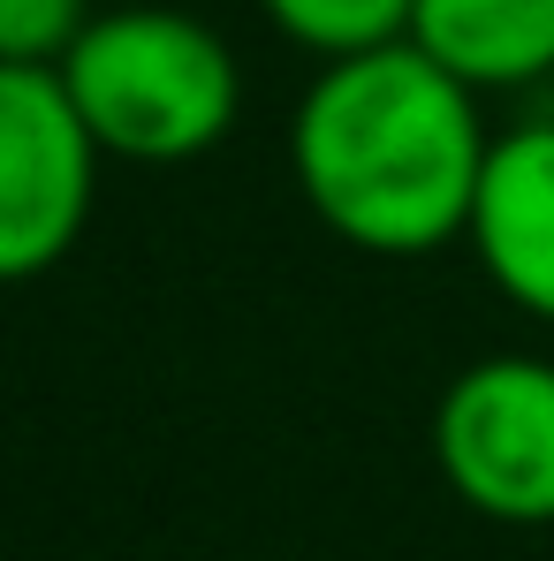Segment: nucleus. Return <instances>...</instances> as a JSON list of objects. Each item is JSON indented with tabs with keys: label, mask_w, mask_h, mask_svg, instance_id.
Here are the masks:
<instances>
[{
	"label": "nucleus",
	"mask_w": 554,
	"mask_h": 561,
	"mask_svg": "<svg viewBox=\"0 0 554 561\" xmlns=\"http://www.w3.org/2000/svg\"><path fill=\"white\" fill-rule=\"evenodd\" d=\"M463 236L486 280L517 311L554 327V122H524V129L494 137Z\"/></svg>",
	"instance_id": "nucleus-5"
},
{
	"label": "nucleus",
	"mask_w": 554,
	"mask_h": 561,
	"mask_svg": "<svg viewBox=\"0 0 554 561\" xmlns=\"http://www.w3.org/2000/svg\"><path fill=\"white\" fill-rule=\"evenodd\" d=\"M92 0H0V61H46L61 69V54L84 38Z\"/></svg>",
	"instance_id": "nucleus-8"
},
{
	"label": "nucleus",
	"mask_w": 554,
	"mask_h": 561,
	"mask_svg": "<svg viewBox=\"0 0 554 561\" xmlns=\"http://www.w3.org/2000/svg\"><path fill=\"white\" fill-rule=\"evenodd\" d=\"M274 15V31H289L312 54H365L387 38H410V8L418 0H259Z\"/></svg>",
	"instance_id": "nucleus-7"
},
{
	"label": "nucleus",
	"mask_w": 554,
	"mask_h": 561,
	"mask_svg": "<svg viewBox=\"0 0 554 561\" xmlns=\"http://www.w3.org/2000/svg\"><path fill=\"white\" fill-rule=\"evenodd\" d=\"M61 84L77 99L99 152L176 168L213 152L236 129V54L183 8H114L92 15L61 54Z\"/></svg>",
	"instance_id": "nucleus-2"
},
{
	"label": "nucleus",
	"mask_w": 554,
	"mask_h": 561,
	"mask_svg": "<svg viewBox=\"0 0 554 561\" xmlns=\"http://www.w3.org/2000/svg\"><path fill=\"white\" fill-rule=\"evenodd\" d=\"M433 463L494 524H554V365L478 357L433 410Z\"/></svg>",
	"instance_id": "nucleus-4"
},
{
	"label": "nucleus",
	"mask_w": 554,
	"mask_h": 561,
	"mask_svg": "<svg viewBox=\"0 0 554 561\" xmlns=\"http://www.w3.org/2000/svg\"><path fill=\"white\" fill-rule=\"evenodd\" d=\"M486 152L494 137L478 122V92L410 38L335 54L289 129L312 213L380 259H426L456 243Z\"/></svg>",
	"instance_id": "nucleus-1"
},
{
	"label": "nucleus",
	"mask_w": 554,
	"mask_h": 561,
	"mask_svg": "<svg viewBox=\"0 0 554 561\" xmlns=\"http://www.w3.org/2000/svg\"><path fill=\"white\" fill-rule=\"evenodd\" d=\"M410 46L471 92H517L554 69V0H418Z\"/></svg>",
	"instance_id": "nucleus-6"
},
{
	"label": "nucleus",
	"mask_w": 554,
	"mask_h": 561,
	"mask_svg": "<svg viewBox=\"0 0 554 561\" xmlns=\"http://www.w3.org/2000/svg\"><path fill=\"white\" fill-rule=\"evenodd\" d=\"M99 137L84 129L61 69L0 61V280L61 266L92 220Z\"/></svg>",
	"instance_id": "nucleus-3"
}]
</instances>
